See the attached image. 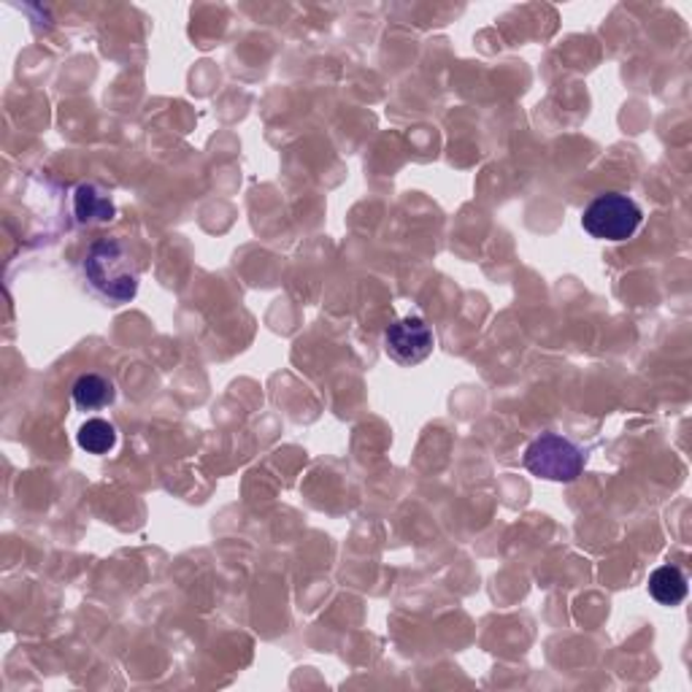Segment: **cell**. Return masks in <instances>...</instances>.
I'll return each mask as SVG.
<instances>
[{
    "mask_svg": "<svg viewBox=\"0 0 692 692\" xmlns=\"http://www.w3.org/2000/svg\"><path fill=\"white\" fill-rule=\"evenodd\" d=\"M641 219V206L622 192L597 195L582 214L584 230L601 241H625L639 230Z\"/></svg>",
    "mask_w": 692,
    "mask_h": 692,
    "instance_id": "2",
    "label": "cell"
},
{
    "mask_svg": "<svg viewBox=\"0 0 692 692\" xmlns=\"http://www.w3.org/2000/svg\"><path fill=\"white\" fill-rule=\"evenodd\" d=\"M85 274L90 285L117 304H128L138 293V274L130 266L128 251L115 238H100L87 251Z\"/></svg>",
    "mask_w": 692,
    "mask_h": 692,
    "instance_id": "1",
    "label": "cell"
},
{
    "mask_svg": "<svg viewBox=\"0 0 692 692\" xmlns=\"http://www.w3.org/2000/svg\"><path fill=\"white\" fill-rule=\"evenodd\" d=\"M71 393H73V401H77V406L87 408V412L109 406L117 395L115 385H111V382L100 374H81L79 379L73 382Z\"/></svg>",
    "mask_w": 692,
    "mask_h": 692,
    "instance_id": "6",
    "label": "cell"
},
{
    "mask_svg": "<svg viewBox=\"0 0 692 692\" xmlns=\"http://www.w3.org/2000/svg\"><path fill=\"white\" fill-rule=\"evenodd\" d=\"M688 576L676 565H660L650 576V593L663 606H676L688 597Z\"/></svg>",
    "mask_w": 692,
    "mask_h": 692,
    "instance_id": "5",
    "label": "cell"
},
{
    "mask_svg": "<svg viewBox=\"0 0 692 692\" xmlns=\"http://www.w3.org/2000/svg\"><path fill=\"white\" fill-rule=\"evenodd\" d=\"M117 444V431L115 425L106 423V419H87L79 427V446L87 449L90 455H106L109 449H115Z\"/></svg>",
    "mask_w": 692,
    "mask_h": 692,
    "instance_id": "8",
    "label": "cell"
},
{
    "mask_svg": "<svg viewBox=\"0 0 692 692\" xmlns=\"http://www.w3.org/2000/svg\"><path fill=\"white\" fill-rule=\"evenodd\" d=\"M73 209H77V217L81 223H109L115 217V204L106 192H100L96 185H79L77 192H73Z\"/></svg>",
    "mask_w": 692,
    "mask_h": 692,
    "instance_id": "7",
    "label": "cell"
},
{
    "mask_svg": "<svg viewBox=\"0 0 692 692\" xmlns=\"http://www.w3.org/2000/svg\"><path fill=\"white\" fill-rule=\"evenodd\" d=\"M525 468L541 480L574 482L584 468V452L557 433H544L525 449Z\"/></svg>",
    "mask_w": 692,
    "mask_h": 692,
    "instance_id": "3",
    "label": "cell"
},
{
    "mask_svg": "<svg viewBox=\"0 0 692 692\" xmlns=\"http://www.w3.org/2000/svg\"><path fill=\"white\" fill-rule=\"evenodd\" d=\"M385 344L389 357L398 360L401 366H417V363H423L431 355L436 338H433V330L423 317H404L387 327Z\"/></svg>",
    "mask_w": 692,
    "mask_h": 692,
    "instance_id": "4",
    "label": "cell"
}]
</instances>
